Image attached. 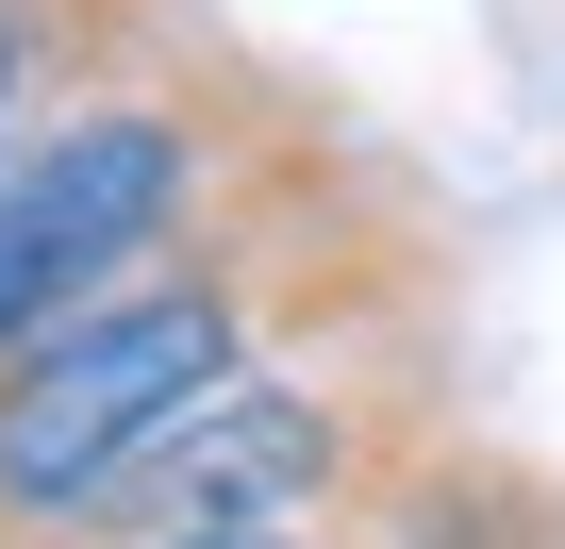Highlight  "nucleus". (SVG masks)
I'll use <instances>...</instances> for the list:
<instances>
[{
  "label": "nucleus",
  "instance_id": "7ed1b4c3",
  "mask_svg": "<svg viewBox=\"0 0 565 549\" xmlns=\"http://www.w3.org/2000/svg\"><path fill=\"white\" fill-rule=\"evenodd\" d=\"M200 34H216V0H0V150L134 67H167V51H200Z\"/></svg>",
  "mask_w": 565,
  "mask_h": 549
},
{
  "label": "nucleus",
  "instance_id": "20e7f679",
  "mask_svg": "<svg viewBox=\"0 0 565 549\" xmlns=\"http://www.w3.org/2000/svg\"><path fill=\"white\" fill-rule=\"evenodd\" d=\"M150 549H366V516H249V532H150Z\"/></svg>",
  "mask_w": 565,
  "mask_h": 549
},
{
  "label": "nucleus",
  "instance_id": "f257e3e1",
  "mask_svg": "<svg viewBox=\"0 0 565 549\" xmlns=\"http://www.w3.org/2000/svg\"><path fill=\"white\" fill-rule=\"evenodd\" d=\"M449 284L433 217L350 150L282 167L266 200L200 217L183 250H150L134 284H100L84 317H51L34 350H0V549H67V516L167 433L200 416L233 367L317 350V334H399Z\"/></svg>",
  "mask_w": 565,
  "mask_h": 549
},
{
  "label": "nucleus",
  "instance_id": "f03ea898",
  "mask_svg": "<svg viewBox=\"0 0 565 549\" xmlns=\"http://www.w3.org/2000/svg\"><path fill=\"white\" fill-rule=\"evenodd\" d=\"M317 150H350V117L317 84L249 67L233 34H200V51L67 101V117H34L0 150V350H34L51 317H84L100 284H134L150 250H183L200 217L266 200Z\"/></svg>",
  "mask_w": 565,
  "mask_h": 549
}]
</instances>
